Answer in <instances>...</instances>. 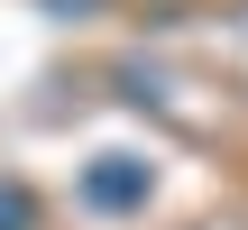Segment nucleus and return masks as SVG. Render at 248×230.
Wrapping results in <instances>:
<instances>
[{
	"label": "nucleus",
	"mask_w": 248,
	"mask_h": 230,
	"mask_svg": "<svg viewBox=\"0 0 248 230\" xmlns=\"http://www.w3.org/2000/svg\"><path fill=\"white\" fill-rule=\"evenodd\" d=\"M28 212H37V203H28V194L9 184V194H0V230H28Z\"/></svg>",
	"instance_id": "obj_2"
},
{
	"label": "nucleus",
	"mask_w": 248,
	"mask_h": 230,
	"mask_svg": "<svg viewBox=\"0 0 248 230\" xmlns=\"http://www.w3.org/2000/svg\"><path fill=\"white\" fill-rule=\"evenodd\" d=\"M83 203L92 212H138L147 203V166L138 157H92L83 166Z\"/></svg>",
	"instance_id": "obj_1"
}]
</instances>
